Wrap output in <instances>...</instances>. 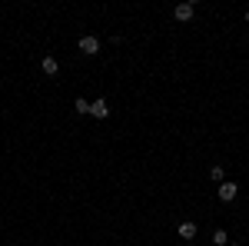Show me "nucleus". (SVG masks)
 <instances>
[{
    "label": "nucleus",
    "instance_id": "nucleus-1",
    "mask_svg": "<svg viewBox=\"0 0 249 246\" xmlns=\"http://www.w3.org/2000/svg\"><path fill=\"white\" fill-rule=\"evenodd\" d=\"M90 116H96V120H107V116H110V103H107L103 96H100V100H93V103H90Z\"/></svg>",
    "mask_w": 249,
    "mask_h": 246
},
{
    "label": "nucleus",
    "instance_id": "nucleus-9",
    "mask_svg": "<svg viewBox=\"0 0 249 246\" xmlns=\"http://www.w3.org/2000/svg\"><path fill=\"white\" fill-rule=\"evenodd\" d=\"M246 20H249V10H246Z\"/></svg>",
    "mask_w": 249,
    "mask_h": 246
},
{
    "label": "nucleus",
    "instance_id": "nucleus-7",
    "mask_svg": "<svg viewBox=\"0 0 249 246\" xmlns=\"http://www.w3.org/2000/svg\"><path fill=\"white\" fill-rule=\"evenodd\" d=\"M226 243H230L226 229H216V233H213V246H226Z\"/></svg>",
    "mask_w": 249,
    "mask_h": 246
},
{
    "label": "nucleus",
    "instance_id": "nucleus-4",
    "mask_svg": "<svg viewBox=\"0 0 249 246\" xmlns=\"http://www.w3.org/2000/svg\"><path fill=\"white\" fill-rule=\"evenodd\" d=\"M173 14H176V20H193V14H196V7H193V3H179V7H176Z\"/></svg>",
    "mask_w": 249,
    "mask_h": 246
},
{
    "label": "nucleus",
    "instance_id": "nucleus-2",
    "mask_svg": "<svg viewBox=\"0 0 249 246\" xmlns=\"http://www.w3.org/2000/svg\"><path fill=\"white\" fill-rule=\"evenodd\" d=\"M236 193H239V187H236V183H223V187L216 189V196H219L223 203H230V200H236Z\"/></svg>",
    "mask_w": 249,
    "mask_h": 246
},
{
    "label": "nucleus",
    "instance_id": "nucleus-6",
    "mask_svg": "<svg viewBox=\"0 0 249 246\" xmlns=\"http://www.w3.org/2000/svg\"><path fill=\"white\" fill-rule=\"evenodd\" d=\"M179 236H183V240H193V236H196V223H183V227H179Z\"/></svg>",
    "mask_w": 249,
    "mask_h": 246
},
{
    "label": "nucleus",
    "instance_id": "nucleus-8",
    "mask_svg": "<svg viewBox=\"0 0 249 246\" xmlns=\"http://www.w3.org/2000/svg\"><path fill=\"white\" fill-rule=\"evenodd\" d=\"M73 110H77V114H90V100L77 96V100H73Z\"/></svg>",
    "mask_w": 249,
    "mask_h": 246
},
{
    "label": "nucleus",
    "instance_id": "nucleus-5",
    "mask_svg": "<svg viewBox=\"0 0 249 246\" xmlns=\"http://www.w3.org/2000/svg\"><path fill=\"white\" fill-rule=\"evenodd\" d=\"M40 67H43V74H50V76H53V74H57V70H60L57 57H43V63H40Z\"/></svg>",
    "mask_w": 249,
    "mask_h": 246
},
{
    "label": "nucleus",
    "instance_id": "nucleus-3",
    "mask_svg": "<svg viewBox=\"0 0 249 246\" xmlns=\"http://www.w3.org/2000/svg\"><path fill=\"white\" fill-rule=\"evenodd\" d=\"M80 50H83V54H90V57H93L96 50H100V40H96V37H80Z\"/></svg>",
    "mask_w": 249,
    "mask_h": 246
}]
</instances>
